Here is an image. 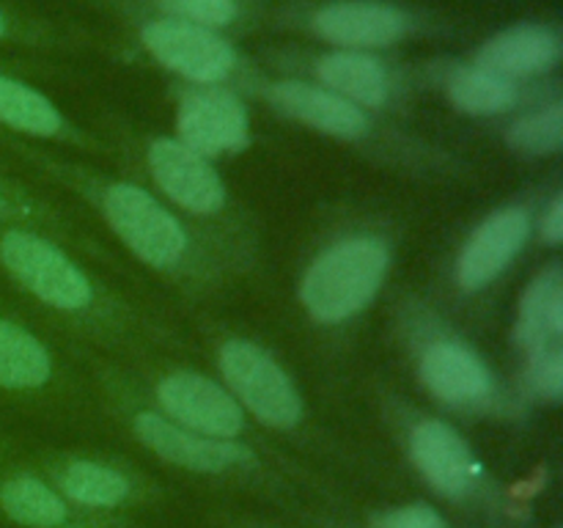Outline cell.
<instances>
[{
  "label": "cell",
  "instance_id": "cell-1",
  "mask_svg": "<svg viewBox=\"0 0 563 528\" xmlns=\"http://www.w3.org/2000/svg\"><path fill=\"white\" fill-rule=\"evenodd\" d=\"M390 251L377 237H346L319 253L300 284L306 311L322 324L361 314L383 286Z\"/></svg>",
  "mask_w": 563,
  "mask_h": 528
},
{
  "label": "cell",
  "instance_id": "cell-4",
  "mask_svg": "<svg viewBox=\"0 0 563 528\" xmlns=\"http://www.w3.org/2000/svg\"><path fill=\"white\" fill-rule=\"evenodd\" d=\"M104 218L119 240L141 262L157 270L176 267L187 253V234L179 220L143 187L113 185L104 193Z\"/></svg>",
  "mask_w": 563,
  "mask_h": 528
},
{
  "label": "cell",
  "instance_id": "cell-8",
  "mask_svg": "<svg viewBox=\"0 0 563 528\" xmlns=\"http://www.w3.org/2000/svg\"><path fill=\"white\" fill-rule=\"evenodd\" d=\"M148 168L157 185L179 207L196 215H214L225 204V185L209 157L192 152L179 138H159L148 148Z\"/></svg>",
  "mask_w": 563,
  "mask_h": 528
},
{
  "label": "cell",
  "instance_id": "cell-19",
  "mask_svg": "<svg viewBox=\"0 0 563 528\" xmlns=\"http://www.w3.org/2000/svg\"><path fill=\"white\" fill-rule=\"evenodd\" d=\"M0 512L25 528H58L66 520L64 498L31 473L0 482Z\"/></svg>",
  "mask_w": 563,
  "mask_h": 528
},
{
  "label": "cell",
  "instance_id": "cell-21",
  "mask_svg": "<svg viewBox=\"0 0 563 528\" xmlns=\"http://www.w3.org/2000/svg\"><path fill=\"white\" fill-rule=\"evenodd\" d=\"M0 124L27 135L49 138L60 130V113L44 94L27 82L0 75Z\"/></svg>",
  "mask_w": 563,
  "mask_h": 528
},
{
  "label": "cell",
  "instance_id": "cell-3",
  "mask_svg": "<svg viewBox=\"0 0 563 528\" xmlns=\"http://www.w3.org/2000/svg\"><path fill=\"white\" fill-rule=\"evenodd\" d=\"M220 372L229 383L231 396L242 402L262 424L275 429L300 424V391L267 350L245 339L229 341L220 350Z\"/></svg>",
  "mask_w": 563,
  "mask_h": 528
},
{
  "label": "cell",
  "instance_id": "cell-11",
  "mask_svg": "<svg viewBox=\"0 0 563 528\" xmlns=\"http://www.w3.org/2000/svg\"><path fill=\"white\" fill-rule=\"evenodd\" d=\"M313 31L324 42L344 50L388 47L410 31V16L401 9L374 0H339L313 14Z\"/></svg>",
  "mask_w": 563,
  "mask_h": 528
},
{
  "label": "cell",
  "instance_id": "cell-2",
  "mask_svg": "<svg viewBox=\"0 0 563 528\" xmlns=\"http://www.w3.org/2000/svg\"><path fill=\"white\" fill-rule=\"evenodd\" d=\"M0 267L47 306L80 311L91 302V280L60 248L31 231L11 229L0 234Z\"/></svg>",
  "mask_w": 563,
  "mask_h": 528
},
{
  "label": "cell",
  "instance_id": "cell-24",
  "mask_svg": "<svg viewBox=\"0 0 563 528\" xmlns=\"http://www.w3.org/2000/svg\"><path fill=\"white\" fill-rule=\"evenodd\" d=\"M159 6L174 14L170 20L190 22L209 31L229 25L236 16V0H159Z\"/></svg>",
  "mask_w": 563,
  "mask_h": 528
},
{
  "label": "cell",
  "instance_id": "cell-6",
  "mask_svg": "<svg viewBox=\"0 0 563 528\" xmlns=\"http://www.w3.org/2000/svg\"><path fill=\"white\" fill-rule=\"evenodd\" d=\"M179 141L203 157L242 152L251 143V116L225 88H198L181 99L176 116Z\"/></svg>",
  "mask_w": 563,
  "mask_h": 528
},
{
  "label": "cell",
  "instance_id": "cell-27",
  "mask_svg": "<svg viewBox=\"0 0 563 528\" xmlns=\"http://www.w3.org/2000/svg\"><path fill=\"white\" fill-rule=\"evenodd\" d=\"M542 240L548 245H561L563 240V196L555 198L542 218Z\"/></svg>",
  "mask_w": 563,
  "mask_h": 528
},
{
  "label": "cell",
  "instance_id": "cell-28",
  "mask_svg": "<svg viewBox=\"0 0 563 528\" xmlns=\"http://www.w3.org/2000/svg\"><path fill=\"white\" fill-rule=\"evenodd\" d=\"M5 209H9V198H5L3 187H0V215H3V212H5Z\"/></svg>",
  "mask_w": 563,
  "mask_h": 528
},
{
  "label": "cell",
  "instance_id": "cell-12",
  "mask_svg": "<svg viewBox=\"0 0 563 528\" xmlns=\"http://www.w3.org/2000/svg\"><path fill=\"white\" fill-rule=\"evenodd\" d=\"M410 454L418 471L443 495H462L476 476V457L454 427L421 421L410 435Z\"/></svg>",
  "mask_w": 563,
  "mask_h": 528
},
{
  "label": "cell",
  "instance_id": "cell-22",
  "mask_svg": "<svg viewBox=\"0 0 563 528\" xmlns=\"http://www.w3.org/2000/svg\"><path fill=\"white\" fill-rule=\"evenodd\" d=\"M60 490L75 504L110 509V506H119L130 495V482H126L124 473L113 471V468L99 465V462L91 460H77L60 473Z\"/></svg>",
  "mask_w": 563,
  "mask_h": 528
},
{
  "label": "cell",
  "instance_id": "cell-9",
  "mask_svg": "<svg viewBox=\"0 0 563 528\" xmlns=\"http://www.w3.org/2000/svg\"><path fill=\"white\" fill-rule=\"evenodd\" d=\"M528 237H531V218L526 209L506 207L489 215L462 248L460 267H456L462 289L478 292L493 284L520 256Z\"/></svg>",
  "mask_w": 563,
  "mask_h": 528
},
{
  "label": "cell",
  "instance_id": "cell-15",
  "mask_svg": "<svg viewBox=\"0 0 563 528\" xmlns=\"http://www.w3.org/2000/svg\"><path fill=\"white\" fill-rule=\"evenodd\" d=\"M421 380L440 402L471 405L493 394V374L482 358L456 341H438L421 358Z\"/></svg>",
  "mask_w": 563,
  "mask_h": 528
},
{
  "label": "cell",
  "instance_id": "cell-23",
  "mask_svg": "<svg viewBox=\"0 0 563 528\" xmlns=\"http://www.w3.org/2000/svg\"><path fill=\"white\" fill-rule=\"evenodd\" d=\"M506 141L515 152L531 154V157L555 154L563 143V105L555 102L528 116H520L506 130Z\"/></svg>",
  "mask_w": 563,
  "mask_h": 528
},
{
  "label": "cell",
  "instance_id": "cell-14",
  "mask_svg": "<svg viewBox=\"0 0 563 528\" xmlns=\"http://www.w3.org/2000/svg\"><path fill=\"white\" fill-rule=\"evenodd\" d=\"M561 61V38L553 28L520 22L487 38L478 53V66L500 77H531L553 72Z\"/></svg>",
  "mask_w": 563,
  "mask_h": 528
},
{
  "label": "cell",
  "instance_id": "cell-26",
  "mask_svg": "<svg viewBox=\"0 0 563 528\" xmlns=\"http://www.w3.org/2000/svg\"><path fill=\"white\" fill-rule=\"evenodd\" d=\"M379 528H445V520L440 512H434L427 504L399 506V509L388 512L379 520Z\"/></svg>",
  "mask_w": 563,
  "mask_h": 528
},
{
  "label": "cell",
  "instance_id": "cell-7",
  "mask_svg": "<svg viewBox=\"0 0 563 528\" xmlns=\"http://www.w3.org/2000/svg\"><path fill=\"white\" fill-rule=\"evenodd\" d=\"M159 405L179 427L218 440H234L245 427V413L231 391L196 372H176L157 388Z\"/></svg>",
  "mask_w": 563,
  "mask_h": 528
},
{
  "label": "cell",
  "instance_id": "cell-17",
  "mask_svg": "<svg viewBox=\"0 0 563 528\" xmlns=\"http://www.w3.org/2000/svg\"><path fill=\"white\" fill-rule=\"evenodd\" d=\"M563 333V273L561 264H550L528 284L517 317V341L528 352H539Z\"/></svg>",
  "mask_w": 563,
  "mask_h": 528
},
{
  "label": "cell",
  "instance_id": "cell-16",
  "mask_svg": "<svg viewBox=\"0 0 563 528\" xmlns=\"http://www.w3.org/2000/svg\"><path fill=\"white\" fill-rule=\"evenodd\" d=\"M319 80L357 108H379L388 99V75L383 64L361 50H339L317 64Z\"/></svg>",
  "mask_w": 563,
  "mask_h": 528
},
{
  "label": "cell",
  "instance_id": "cell-5",
  "mask_svg": "<svg viewBox=\"0 0 563 528\" xmlns=\"http://www.w3.org/2000/svg\"><path fill=\"white\" fill-rule=\"evenodd\" d=\"M141 38L159 64L192 82L214 86L225 80L236 64L234 50L225 38L190 22L154 20L143 28Z\"/></svg>",
  "mask_w": 563,
  "mask_h": 528
},
{
  "label": "cell",
  "instance_id": "cell-10",
  "mask_svg": "<svg viewBox=\"0 0 563 528\" xmlns=\"http://www.w3.org/2000/svg\"><path fill=\"white\" fill-rule=\"evenodd\" d=\"M135 432L154 454L163 457L170 465L187 468V471L218 473L251 460V451L240 440L207 438V435L190 432L157 413L135 416Z\"/></svg>",
  "mask_w": 563,
  "mask_h": 528
},
{
  "label": "cell",
  "instance_id": "cell-18",
  "mask_svg": "<svg viewBox=\"0 0 563 528\" xmlns=\"http://www.w3.org/2000/svg\"><path fill=\"white\" fill-rule=\"evenodd\" d=\"M53 374L47 346L14 319L0 317V391L42 388Z\"/></svg>",
  "mask_w": 563,
  "mask_h": 528
},
{
  "label": "cell",
  "instance_id": "cell-25",
  "mask_svg": "<svg viewBox=\"0 0 563 528\" xmlns=\"http://www.w3.org/2000/svg\"><path fill=\"white\" fill-rule=\"evenodd\" d=\"M528 383L533 394L548 402H559L563 394V350L550 344L544 350L533 352L531 366H528Z\"/></svg>",
  "mask_w": 563,
  "mask_h": 528
},
{
  "label": "cell",
  "instance_id": "cell-13",
  "mask_svg": "<svg viewBox=\"0 0 563 528\" xmlns=\"http://www.w3.org/2000/svg\"><path fill=\"white\" fill-rule=\"evenodd\" d=\"M269 99H273L280 113L291 116V119L302 121V124L313 127L324 135L355 141V138H363L368 132V116L363 113V108L346 102L344 97L322 86L284 80L275 82Z\"/></svg>",
  "mask_w": 563,
  "mask_h": 528
},
{
  "label": "cell",
  "instance_id": "cell-20",
  "mask_svg": "<svg viewBox=\"0 0 563 528\" xmlns=\"http://www.w3.org/2000/svg\"><path fill=\"white\" fill-rule=\"evenodd\" d=\"M449 99L467 116H498L515 108L517 88L509 77H500L476 64L451 77Z\"/></svg>",
  "mask_w": 563,
  "mask_h": 528
}]
</instances>
